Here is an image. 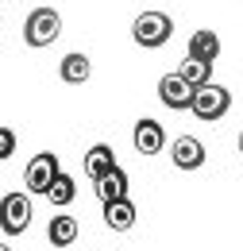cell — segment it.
<instances>
[{"label":"cell","mask_w":243,"mask_h":251,"mask_svg":"<svg viewBox=\"0 0 243 251\" xmlns=\"http://www.w3.org/2000/svg\"><path fill=\"white\" fill-rule=\"evenodd\" d=\"M170 35H174V20L166 16V12H139L135 16V24H131V39L143 47V50H158V47H166L170 43Z\"/></svg>","instance_id":"1"},{"label":"cell","mask_w":243,"mask_h":251,"mask_svg":"<svg viewBox=\"0 0 243 251\" xmlns=\"http://www.w3.org/2000/svg\"><path fill=\"white\" fill-rule=\"evenodd\" d=\"M62 35V16L54 8H31L27 20H24V43L35 47V50H43V47H50L54 39Z\"/></svg>","instance_id":"2"},{"label":"cell","mask_w":243,"mask_h":251,"mask_svg":"<svg viewBox=\"0 0 243 251\" xmlns=\"http://www.w3.org/2000/svg\"><path fill=\"white\" fill-rule=\"evenodd\" d=\"M228 108H232V93H228L224 85L209 81V85L193 89V104H189V112H193L201 124H216V120H224Z\"/></svg>","instance_id":"3"},{"label":"cell","mask_w":243,"mask_h":251,"mask_svg":"<svg viewBox=\"0 0 243 251\" xmlns=\"http://www.w3.org/2000/svg\"><path fill=\"white\" fill-rule=\"evenodd\" d=\"M31 217H35V209H31V197L27 193H4L0 197V232L4 236H24L31 228Z\"/></svg>","instance_id":"4"},{"label":"cell","mask_w":243,"mask_h":251,"mask_svg":"<svg viewBox=\"0 0 243 251\" xmlns=\"http://www.w3.org/2000/svg\"><path fill=\"white\" fill-rule=\"evenodd\" d=\"M58 158L50 155V151H43V155H35L27 162V170H24V186H27V193H43L47 197V189L54 186V178H58Z\"/></svg>","instance_id":"5"},{"label":"cell","mask_w":243,"mask_h":251,"mask_svg":"<svg viewBox=\"0 0 243 251\" xmlns=\"http://www.w3.org/2000/svg\"><path fill=\"white\" fill-rule=\"evenodd\" d=\"M158 100H162L166 108H174V112H189V104H193V85L174 70V74L158 77Z\"/></svg>","instance_id":"6"},{"label":"cell","mask_w":243,"mask_h":251,"mask_svg":"<svg viewBox=\"0 0 243 251\" xmlns=\"http://www.w3.org/2000/svg\"><path fill=\"white\" fill-rule=\"evenodd\" d=\"M170 158H174L178 170H201L205 158H209V151H205V143H201L197 135H178V139L170 143Z\"/></svg>","instance_id":"7"},{"label":"cell","mask_w":243,"mask_h":251,"mask_svg":"<svg viewBox=\"0 0 243 251\" xmlns=\"http://www.w3.org/2000/svg\"><path fill=\"white\" fill-rule=\"evenodd\" d=\"M131 143H135L139 155H158V151L166 147V131H162V124H158L154 116H143V120H135Z\"/></svg>","instance_id":"8"},{"label":"cell","mask_w":243,"mask_h":251,"mask_svg":"<svg viewBox=\"0 0 243 251\" xmlns=\"http://www.w3.org/2000/svg\"><path fill=\"white\" fill-rule=\"evenodd\" d=\"M58 77L66 81V85H81V81H89V77H93L89 54H81V50H70V54L58 62Z\"/></svg>","instance_id":"9"},{"label":"cell","mask_w":243,"mask_h":251,"mask_svg":"<svg viewBox=\"0 0 243 251\" xmlns=\"http://www.w3.org/2000/svg\"><path fill=\"white\" fill-rule=\"evenodd\" d=\"M93 189H97L100 205H108V201H120V197H127V174H123L120 166H112L108 174H100V178L93 182Z\"/></svg>","instance_id":"10"},{"label":"cell","mask_w":243,"mask_h":251,"mask_svg":"<svg viewBox=\"0 0 243 251\" xmlns=\"http://www.w3.org/2000/svg\"><path fill=\"white\" fill-rule=\"evenodd\" d=\"M135 205H131V197H120V201H108L104 205V224L112 228V232H131L135 228Z\"/></svg>","instance_id":"11"},{"label":"cell","mask_w":243,"mask_h":251,"mask_svg":"<svg viewBox=\"0 0 243 251\" xmlns=\"http://www.w3.org/2000/svg\"><path fill=\"white\" fill-rule=\"evenodd\" d=\"M77 236H81L77 217H50V224H47V240H50L54 248H70V244H77Z\"/></svg>","instance_id":"12"},{"label":"cell","mask_w":243,"mask_h":251,"mask_svg":"<svg viewBox=\"0 0 243 251\" xmlns=\"http://www.w3.org/2000/svg\"><path fill=\"white\" fill-rule=\"evenodd\" d=\"M112 166H120V162H116V151H112L108 143H93L89 151H85V174H89L93 182H97L100 174H108Z\"/></svg>","instance_id":"13"},{"label":"cell","mask_w":243,"mask_h":251,"mask_svg":"<svg viewBox=\"0 0 243 251\" xmlns=\"http://www.w3.org/2000/svg\"><path fill=\"white\" fill-rule=\"evenodd\" d=\"M189 58L216 62V58H220V35L216 31H193L189 35Z\"/></svg>","instance_id":"14"},{"label":"cell","mask_w":243,"mask_h":251,"mask_svg":"<svg viewBox=\"0 0 243 251\" xmlns=\"http://www.w3.org/2000/svg\"><path fill=\"white\" fill-rule=\"evenodd\" d=\"M73 197H77V186H73V178L62 170L58 178H54V186L47 189V201H50L54 209H66V205H73Z\"/></svg>","instance_id":"15"},{"label":"cell","mask_w":243,"mask_h":251,"mask_svg":"<svg viewBox=\"0 0 243 251\" xmlns=\"http://www.w3.org/2000/svg\"><path fill=\"white\" fill-rule=\"evenodd\" d=\"M178 74H182L185 81L193 85V89H201V85H209L213 81V62H201V58H185L178 66Z\"/></svg>","instance_id":"16"},{"label":"cell","mask_w":243,"mask_h":251,"mask_svg":"<svg viewBox=\"0 0 243 251\" xmlns=\"http://www.w3.org/2000/svg\"><path fill=\"white\" fill-rule=\"evenodd\" d=\"M12 155H16V131L0 124V162H4V158H12Z\"/></svg>","instance_id":"17"},{"label":"cell","mask_w":243,"mask_h":251,"mask_svg":"<svg viewBox=\"0 0 243 251\" xmlns=\"http://www.w3.org/2000/svg\"><path fill=\"white\" fill-rule=\"evenodd\" d=\"M240 155H243V131H240Z\"/></svg>","instance_id":"18"},{"label":"cell","mask_w":243,"mask_h":251,"mask_svg":"<svg viewBox=\"0 0 243 251\" xmlns=\"http://www.w3.org/2000/svg\"><path fill=\"white\" fill-rule=\"evenodd\" d=\"M0 251H12V248H8V244H0Z\"/></svg>","instance_id":"19"},{"label":"cell","mask_w":243,"mask_h":251,"mask_svg":"<svg viewBox=\"0 0 243 251\" xmlns=\"http://www.w3.org/2000/svg\"><path fill=\"white\" fill-rule=\"evenodd\" d=\"M0 24H4V16H0Z\"/></svg>","instance_id":"20"}]
</instances>
